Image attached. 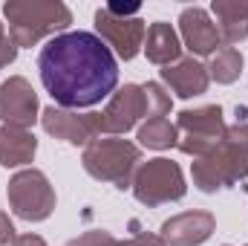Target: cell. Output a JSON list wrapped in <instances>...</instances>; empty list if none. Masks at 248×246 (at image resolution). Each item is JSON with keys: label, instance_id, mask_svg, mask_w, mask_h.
Instances as JSON below:
<instances>
[{"label": "cell", "instance_id": "cell-1", "mask_svg": "<svg viewBox=\"0 0 248 246\" xmlns=\"http://www.w3.org/2000/svg\"><path fill=\"white\" fill-rule=\"evenodd\" d=\"M38 72L49 99L69 110L101 105L119 84V61L113 50L87 29L49 38L38 53Z\"/></svg>", "mask_w": 248, "mask_h": 246}]
</instances>
